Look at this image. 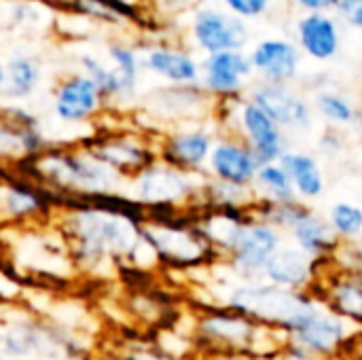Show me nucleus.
<instances>
[{"mask_svg": "<svg viewBox=\"0 0 362 360\" xmlns=\"http://www.w3.org/2000/svg\"><path fill=\"white\" fill-rule=\"evenodd\" d=\"M191 42L204 53L214 55L223 51H244L250 32L248 23L223 6H202L193 13L189 23Z\"/></svg>", "mask_w": 362, "mask_h": 360, "instance_id": "nucleus-3", "label": "nucleus"}, {"mask_svg": "<svg viewBox=\"0 0 362 360\" xmlns=\"http://www.w3.org/2000/svg\"><path fill=\"white\" fill-rule=\"evenodd\" d=\"M4 19H2V15H0V40H2V36H4Z\"/></svg>", "mask_w": 362, "mask_h": 360, "instance_id": "nucleus-33", "label": "nucleus"}, {"mask_svg": "<svg viewBox=\"0 0 362 360\" xmlns=\"http://www.w3.org/2000/svg\"><path fill=\"white\" fill-rule=\"evenodd\" d=\"M346 144H348L346 132L327 127L316 140V153L325 159H337L346 151Z\"/></svg>", "mask_w": 362, "mask_h": 360, "instance_id": "nucleus-26", "label": "nucleus"}, {"mask_svg": "<svg viewBox=\"0 0 362 360\" xmlns=\"http://www.w3.org/2000/svg\"><path fill=\"white\" fill-rule=\"evenodd\" d=\"M214 142H216L214 134L204 127L187 129L172 138L170 153L178 163H182L187 168H204V166H208Z\"/></svg>", "mask_w": 362, "mask_h": 360, "instance_id": "nucleus-17", "label": "nucleus"}, {"mask_svg": "<svg viewBox=\"0 0 362 360\" xmlns=\"http://www.w3.org/2000/svg\"><path fill=\"white\" fill-rule=\"evenodd\" d=\"M312 108L314 115H318L327 127H335V129H352V125L356 123L358 115H361L362 106L356 104L348 93L337 91V89H318L312 98Z\"/></svg>", "mask_w": 362, "mask_h": 360, "instance_id": "nucleus-16", "label": "nucleus"}, {"mask_svg": "<svg viewBox=\"0 0 362 360\" xmlns=\"http://www.w3.org/2000/svg\"><path fill=\"white\" fill-rule=\"evenodd\" d=\"M280 163L286 170L299 202L312 204L325 195L327 176H325L318 155L310 151H301V149H288L284 157L280 159Z\"/></svg>", "mask_w": 362, "mask_h": 360, "instance_id": "nucleus-15", "label": "nucleus"}, {"mask_svg": "<svg viewBox=\"0 0 362 360\" xmlns=\"http://www.w3.org/2000/svg\"><path fill=\"white\" fill-rule=\"evenodd\" d=\"M259 168L261 161L252 149L235 134H227L216 140L208 159V170L214 180L248 189H252Z\"/></svg>", "mask_w": 362, "mask_h": 360, "instance_id": "nucleus-7", "label": "nucleus"}, {"mask_svg": "<svg viewBox=\"0 0 362 360\" xmlns=\"http://www.w3.org/2000/svg\"><path fill=\"white\" fill-rule=\"evenodd\" d=\"M106 6H110L112 11H117L125 21L127 19H136L138 11H140V0H98Z\"/></svg>", "mask_w": 362, "mask_h": 360, "instance_id": "nucleus-29", "label": "nucleus"}, {"mask_svg": "<svg viewBox=\"0 0 362 360\" xmlns=\"http://www.w3.org/2000/svg\"><path fill=\"white\" fill-rule=\"evenodd\" d=\"M314 360H346V359H341V356H329V359H314Z\"/></svg>", "mask_w": 362, "mask_h": 360, "instance_id": "nucleus-34", "label": "nucleus"}, {"mask_svg": "<svg viewBox=\"0 0 362 360\" xmlns=\"http://www.w3.org/2000/svg\"><path fill=\"white\" fill-rule=\"evenodd\" d=\"M246 98L263 108L288 136L310 134L314 127L312 102L293 85H272L259 81L250 87Z\"/></svg>", "mask_w": 362, "mask_h": 360, "instance_id": "nucleus-4", "label": "nucleus"}, {"mask_svg": "<svg viewBox=\"0 0 362 360\" xmlns=\"http://www.w3.org/2000/svg\"><path fill=\"white\" fill-rule=\"evenodd\" d=\"M4 79H6V62H4L2 55H0V91H2V87H4Z\"/></svg>", "mask_w": 362, "mask_h": 360, "instance_id": "nucleus-32", "label": "nucleus"}, {"mask_svg": "<svg viewBox=\"0 0 362 360\" xmlns=\"http://www.w3.org/2000/svg\"><path fill=\"white\" fill-rule=\"evenodd\" d=\"M327 221L341 244L362 240V206L358 204L335 202L327 212Z\"/></svg>", "mask_w": 362, "mask_h": 360, "instance_id": "nucleus-21", "label": "nucleus"}, {"mask_svg": "<svg viewBox=\"0 0 362 360\" xmlns=\"http://www.w3.org/2000/svg\"><path fill=\"white\" fill-rule=\"evenodd\" d=\"M227 308L288 339L316 310L322 308V301L314 293L286 291L265 280H240L229 289Z\"/></svg>", "mask_w": 362, "mask_h": 360, "instance_id": "nucleus-1", "label": "nucleus"}, {"mask_svg": "<svg viewBox=\"0 0 362 360\" xmlns=\"http://www.w3.org/2000/svg\"><path fill=\"white\" fill-rule=\"evenodd\" d=\"M187 191V182L178 172H151L142 182V193L148 199H174Z\"/></svg>", "mask_w": 362, "mask_h": 360, "instance_id": "nucleus-23", "label": "nucleus"}, {"mask_svg": "<svg viewBox=\"0 0 362 360\" xmlns=\"http://www.w3.org/2000/svg\"><path fill=\"white\" fill-rule=\"evenodd\" d=\"M255 76L248 53L244 51H223L206 55L202 62V89L216 98L218 102L244 98L248 81Z\"/></svg>", "mask_w": 362, "mask_h": 360, "instance_id": "nucleus-6", "label": "nucleus"}, {"mask_svg": "<svg viewBox=\"0 0 362 360\" xmlns=\"http://www.w3.org/2000/svg\"><path fill=\"white\" fill-rule=\"evenodd\" d=\"M78 64H81L83 74L89 76L98 85V89L102 91L104 98H129L136 93L138 85L123 79L110 64H104L100 57L85 53V55H81Z\"/></svg>", "mask_w": 362, "mask_h": 360, "instance_id": "nucleus-19", "label": "nucleus"}, {"mask_svg": "<svg viewBox=\"0 0 362 360\" xmlns=\"http://www.w3.org/2000/svg\"><path fill=\"white\" fill-rule=\"evenodd\" d=\"M221 6L225 11H229L231 15L248 21V19H257L263 13H267L272 0H218Z\"/></svg>", "mask_w": 362, "mask_h": 360, "instance_id": "nucleus-27", "label": "nucleus"}, {"mask_svg": "<svg viewBox=\"0 0 362 360\" xmlns=\"http://www.w3.org/2000/svg\"><path fill=\"white\" fill-rule=\"evenodd\" d=\"M255 197L265 202H291L297 199L293 182L282 168L280 161L276 163H263L257 172L255 185H252Z\"/></svg>", "mask_w": 362, "mask_h": 360, "instance_id": "nucleus-20", "label": "nucleus"}, {"mask_svg": "<svg viewBox=\"0 0 362 360\" xmlns=\"http://www.w3.org/2000/svg\"><path fill=\"white\" fill-rule=\"evenodd\" d=\"M295 34L299 51L316 62H329L341 49V28L331 13H305Z\"/></svg>", "mask_w": 362, "mask_h": 360, "instance_id": "nucleus-13", "label": "nucleus"}, {"mask_svg": "<svg viewBox=\"0 0 362 360\" xmlns=\"http://www.w3.org/2000/svg\"><path fill=\"white\" fill-rule=\"evenodd\" d=\"M333 263H335V267L350 272L362 280V240L339 244V248L333 257Z\"/></svg>", "mask_w": 362, "mask_h": 360, "instance_id": "nucleus-25", "label": "nucleus"}, {"mask_svg": "<svg viewBox=\"0 0 362 360\" xmlns=\"http://www.w3.org/2000/svg\"><path fill=\"white\" fill-rule=\"evenodd\" d=\"M106 55L110 66L129 83L138 85L140 79V70H142V53L127 42H110L106 47Z\"/></svg>", "mask_w": 362, "mask_h": 360, "instance_id": "nucleus-22", "label": "nucleus"}, {"mask_svg": "<svg viewBox=\"0 0 362 360\" xmlns=\"http://www.w3.org/2000/svg\"><path fill=\"white\" fill-rule=\"evenodd\" d=\"M252 72L261 83L293 85L301 68V51L288 38H263L248 53Z\"/></svg>", "mask_w": 362, "mask_h": 360, "instance_id": "nucleus-8", "label": "nucleus"}, {"mask_svg": "<svg viewBox=\"0 0 362 360\" xmlns=\"http://www.w3.org/2000/svg\"><path fill=\"white\" fill-rule=\"evenodd\" d=\"M312 293L339 318L354 329H362V280L358 276L335 267V263L320 276Z\"/></svg>", "mask_w": 362, "mask_h": 360, "instance_id": "nucleus-9", "label": "nucleus"}, {"mask_svg": "<svg viewBox=\"0 0 362 360\" xmlns=\"http://www.w3.org/2000/svg\"><path fill=\"white\" fill-rule=\"evenodd\" d=\"M356 337V329L333 314L325 303L316 310L291 337L288 342L305 348L314 359L344 356L352 339Z\"/></svg>", "mask_w": 362, "mask_h": 360, "instance_id": "nucleus-5", "label": "nucleus"}, {"mask_svg": "<svg viewBox=\"0 0 362 360\" xmlns=\"http://www.w3.org/2000/svg\"><path fill=\"white\" fill-rule=\"evenodd\" d=\"M102 100L104 95L98 89V85L83 72L62 79L53 91L55 115L62 121H70V123L91 117L100 108Z\"/></svg>", "mask_w": 362, "mask_h": 360, "instance_id": "nucleus-14", "label": "nucleus"}, {"mask_svg": "<svg viewBox=\"0 0 362 360\" xmlns=\"http://www.w3.org/2000/svg\"><path fill=\"white\" fill-rule=\"evenodd\" d=\"M229 108V117L235 121V136H240L263 163H276L291 146V136L252 100L246 95L240 100L221 102Z\"/></svg>", "mask_w": 362, "mask_h": 360, "instance_id": "nucleus-2", "label": "nucleus"}, {"mask_svg": "<svg viewBox=\"0 0 362 360\" xmlns=\"http://www.w3.org/2000/svg\"><path fill=\"white\" fill-rule=\"evenodd\" d=\"M286 242L299 248L301 252H305L316 263L333 261L341 244L331 231L327 216L316 212L314 206H308L305 212L299 216V221L286 231Z\"/></svg>", "mask_w": 362, "mask_h": 360, "instance_id": "nucleus-12", "label": "nucleus"}, {"mask_svg": "<svg viewBox=\"0 0 362 360\" xmlns=\"http://www.w3.org/2000/svg\"><path fill=\"white\" fill-rule=\"evenodd\" d=\"M305 13H331L337 11L341 0H295Z\"/></svg>", "mask_w": 362, "mask_h": 360, "instance_id": "nucleus-30", "label": "nucleus"}, {"mask_svg": "<svg viewBox=\"0 0 362 360\" xmlns=\"http://www.w3.org/2000/svg\"><path fill=\"white\" fill-rule=\"evenodd\" d=\"M337 15L350 28L362 30V0H341L337 6Z\"/></svg>", "mask_w": 362, "mask_h": 360, "instance_id": "nucleus-28", "label": "nucleus"}, {"mask_svg": "<svg viewBox=\"0 0 362 360\" xmlns=\"http://www.w3.org/2000/svg\"><path fill=\"white\" fill-rule=\"evenodd\" d=\"M265 282L286 289V291H305L318 284V263L293 244H284L267 263L263 278Z\"/></svg>", "mask_w": 362, "mask_h": 360, "instance_id": "nucleus-10", "label": "nucleus"}, {"mask_svg": "<svg viewBox=\"0 0 362 360\" xmlns=\"http://www.w3.org/2000/svg\"><path fill=\"white\" fill-rule=\"evenodd\" d=\"M278 359L280 360H314V356H312L305 348H301V346H297V344H293V342H286V344L282 346V350H280Z\"/></svg>", "mask_w": 362, "mask_h": 360, "instance_id": "nucleus-31", "label": "nucleus"}, {"mask_svg": "<svg viewBox=\"0 0 362 360\" xmlns=\"http://www.w3.org/2000/svg\"><path fill=\"white\" fill-rule=\"evenodd\" d=\"M142 68L172 85H199L202 62L197 57L174 45H148L142 51Z\"/></svg>", "mask_w": 362, "mask_h": 360, "instance_id": "nucleus-11", "label": "nucleus"}, {"mask_svg": "<svg viewBox=\"0 0 362 360\" xmlns=\"http://www.w3.org/2000/svg\"><path fill=\"white\" fill-rule=\"evenodd\" d=\"M45 13L42 8L36 6V2L30 0H13L11 6L6 8V21L13 30H32L30 25H38L42 21Z\"/></svg>", "mask_w": 362, "mask_h": 360, "instance_id": "nucleus-24", "label": "nucleus"}, {"mask_svg": "<svg viewBox=\"0 0 362 360\" xmlns=\"http://www.w3.org/2000/svg\"><path fill=\"white\" fill-rule=\"evenodd\" d=\"M40 83V64L30 55H13L6 59V79L2 87V95L11 100L30 98Z\"/></svg>", "mask_w": 362, "mask_h": 360, "instance_id": "nucleus-18", "label": "nucleus"}]
</instances>
